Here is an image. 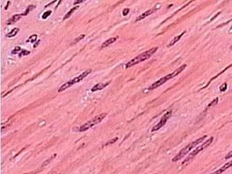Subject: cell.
<instances>
[{"mask_svg": "<svg viewBox=\"0 0 232 174\" xmlns=\"http://www.w3.org/2000/svg\"><path fill=\"white\" fill-rule=\"evenodd\" d=\"M231 157H232V151L230 152H228V154L225 157V159H229V158H231Z\"/></svg>", "mask_w": 232, "mask_h": 174, "instance_id": "d4e9b609", "label": "cell"}, {"mask_svg": "<svg viewBox=\"0 0 232 174\" xmlns=\"http://www.w3.org/2000/svg\"><path fill=\"white\" fill-rule=\"evenodd\" d=\"M34 7H35V6H28V8L26 10V12H25L24 15H27V13H28V12H30L32 9H34Z\"/></svg>", "mask_w": 232, "mask_h": 174, "instance_id": "ffe728a7", "label": "cell"}, {"mask_svg": "<svg viewBox=\"0 0 232 174\" xmlns=\"http://www.w3.org/2000/svg\"><path fill=\"white\" fill-rule=\"evenodd\" d=\"M230 48H231V49H232V45H231V46H230Z\"/></svg>", "mask_w": 232, "mask_h": 174, "instance_id": "83f0119b", "label": "cell"}, {"mask_svg": "<svg viewBox=\"0 0 232 174\" xmlns=\"http://www.w3.org/2000/svg\"><path fill=\"white\" fill-rule=\"evenodd\" d=\"M171 78H172V77H171V74H170L169 75H166V76H164V77L161 78L160 80H158V81H157V82H155V83H152V84L150 85V86L148 88V90L156 89V88H158V87H160L161 85H162V84H163L164 83H166V82H167L168 80H170V79H171Z\"/></svg>", "mask_w": 232, "mask_h": 174, "instance_id": "52a82bcc", "label": "cell"}, {"mask_svg": "<svg viewBox=\"0 0 232 174\" xmlns=\"http://www.w3.org/2000/svg\"><path fill=\"white\" fill-rule=\"evenodd\" d=\"M22 15H22V14H17V15H13V17H12L11 18H10L9 20H8L7 25H11V24H13V23L17 22V21H18L19 19H20L21 17H22Z\"/></svg>", "mask_w": 232, "mask_h": 174, "instance_id": "8fae6325", "label": "cell"}, {"mask_svg": "<svg viewBox=\"0 0 232 174\" xmlns=\"http://www.w3.org/2000/svg\"><path fill=\"white\" fill-rule=\"evenodd\" d=\"M184 34H185V32H183V33H181L180 35H177V36H175L174 38H173L172 40L170 42V44H169V45H168V46H171V45H173L174 44H176V43L178 42V41L180 40V38H181V36L184 35Z\"/></svg>", "mask_w": 232, "mask_h": 174, "instance_id": "5bb4252c", "label": "cell"}, {"mask_svg": "<svg viewBox=\"0 0 232 174\" xmlns=\"http://www.w3.org/2000/svg\"><path fill=\"white\" fill-rule=\"evenodd\" d=\"M171 112H168L167 113H165V114L162 117V119H161L160 122H159L156 125L154 126V127H152V129H151L152 132H155V131H158L159 129H161V128H162V126H163L164 124L167 122V120L170 118V117H171Z\"/></svg>", "mask_w": 232, "mask_h": 174, "instance_id": "8992f818", "label": "cell"}, {"mask_svg": "<svg viewBox=\"0 0 232 174\" xmlns=\"http://www.w3.org/2000/svg\"><path fill=\"white\" fill-rule=\"evenodd\" d=\"M129 11H130V9H129V8H125V9L123 11V15H127V14L129 13Z\"/></svg>", "mask_w": 232, "mask_h": 174, "instance_id": "603a6c76", "label": "cell"}, {"mask_svg": "<svg viewBox=\"0 0 232 174\" xmlns=\"http://www.w3.org/2000/svg\"><path fill=\"white\" fill-rule=\"evenodd\" d=\"M157 49H158L157 47H153V48L150 49V50L145 51V52H143L142 54H139V56H136V57L132 58V59L131 60L130 62H128V63L126 64L125 67H126V68H129V67L133 66V65H137V64L141 63V62L145 61V60L149 59V58H150V56H151L152 54H154V53L156 52Z\"/></svg>", "mask_w": 232, "mask_h": 174, "instance_id": "6da1fadb", "label": "cell"}, {"mask_svg": "<svg viewBox=\"0 0 232 174\" xmlns=\"http://www.w3.org/2000/svg\"><path fill=\"white\" fill-rule=\"evenodd\" d=\"M230 167H232V161H228V163H226L225 165H223V166L221 167L219 170H218L217 171L213 172V173H211V174H220V173H222L223 171H225L226 170H228V168H230Z\"/></svg>", "mask_w": 232, "mask_h": 174, "instance_id": "ba28073f", "label": "cell"}, {"mask_svg": "<svg viewBox=\"0 0 232 174\" xmlns=\"http://www.w3.org/2000/svg\"><path fill=\"white\" fill-rule=\"evenodd\" d=\"M116 39H117V37H111V38L108 39L107 41H105V42H104L103 44H102V45H101V49H102V48H104V47L108 46V45H109L113 44V42H115V41H116Z\"/></svg>", "mask_w": 232, "mask_h": 174, "instance_id": "4fadbf2b", "label": "cell"}, {"mask_svg": "<svg viewBox=\"0 0 232 174\" xmlns=\"http://www.w3.org/2000/svg\"><path fill=\"white\" fill-rule=\"evenodd\" d=\"M84 36H85V35H81L80 36H79V37H77V38H75L74 41H73V42H72V45H74V44H76V43H77V42H79V41H80V40H82V39H84Z\"/></svg>", "mask_w": 232, "mask_h": 174, "instance_id": "e0dca14e", "label": "cell"}, {"mask_svg": "<svg viewBox=\"0 0 232 174\" xmlns=\"http://www.w3.org/2000/svg\"><path fill=\"white\" fill-rule=\"evenodd\" d=\"M218 101H219V99H218V98H216L215 100H214L213 102H211V104H209V106H208V107H211V106H213L214 104H217V102H218Z\"/></svg>", "mask_w": 232, "mask_h": 174, "instance_id": "44dd1931", "label": "cell"}, {"mask_svg": "<svg viewBox=\"0 0 232 174\" xmlns=\"http://www.w3.org/2000/svg\"><path fill=\"white\" fill-rule=\"evenodd\" d=\"M106 116V113H101V114L97 115V116H94V118H93L92 120L88 121L87 122H85L84 124H83L80 128H79V132H84V131H87L88 129H90L93 126L96 125V124L100 123Z\"/></svg>", "mask_w": 232, "mask_h": 174, "instance_id": "3957f363", "label": "cell"}, {"mask_svg": "<svg viewBox=\"0 0 232 174\" xmlns=\"http://www.w3.org/2000/svg\"><path fill=\"white\" fill-rule=\"evenodd\" d=\"M212 141H213V138L211 137V138H210V139H209V140H207V141H205V143H203V144H201V145H199V146H198V147H197V149H195V150L193 151V152H191L190 154H189V157H188L187 159H186L185 161H184L183 164H185V163H187L188 161H190V160L192 159V158L194 157V156H195V155H197V154L199 153V152H201V151H203L205 148H207V147H208L209 145H210V143H211Z\"/></svg>", "mask_w": 232, "mask_h": 174, "instance_id": "5b68a950", "label": "cell"}, {"mask_svg": "<svg viewBox=\"0 0 232 174\" xmlns=\"http://www.w3.org/2000/svg\"><path fill=\"white\" fill-rule=\"evenodd\" d=\"M50 14H51V11H47L46 13H45V15H43V18H44V19H45L47 17H48L49 15H50Z\"/></svg>", "mask_w": 232, "mask_h": 174, "instance_id": "cb8c5ba5", "label": "cell"}, {"mask_svg": "<svg viewBox=\"0 0 232 174\" xmlns=\"http://www.w3.org/2000/svg\"><path fill=\"white\" fill-rule=\"evenodd\" d=\"M206 138H207V136H206V135H204V136H203V137L199 138V139H198V140H196V141H193V143H189V144L188 145V146H186L185 148L183 149V150L180 151V152H179L178 154H177V156H175V157L173 158V159H172V161H179V160H180L182 157H184V156H185L186 154H187L188 152H189V151L191 150V149L194 148V147H195V146H197V145H198V144H199V143H202V141H204V140L206 139Z\"/></svg>", "mask_w": 232, "mask_h": 174, "instance_id": "7a4b0ae2", "label": "cell"}, {"mask_svg": "<svg viewBox=\"0 0 232 174\" xmlns=\"http://www.w3.org/2000/svg\"><path fill=\"white\" fill-rule=\"evenodd\" d=\"M19 32V28H15V29L12 30L10 33L7 34V37H13L15 36V35H17V34Z\"/></svg>", "mask_w": 232, "mask_h": 174, "instance_id": "2e32d148", "label": "cell"}, {"mask_svg": "<svg viewBox=\"0 0 232 174\" xmlns=\"http://www.w3.org/2000/svg\"><path fill=\"white\" fill-rule=\"evenodd\" d=\"M154 11H155V9H150V10H148V11L144 12V13H142L141 15H139V17L136 18V21H140V20H141V19L145 18V17H149V15H151V14L153 13Z\"/></svg>", "mask_w": 232, "mask_h": 174, "instance_id": "30bf717a", "label": "cell"}, {"mask_svg": "<svg viewBox=\"0 0 232 174\" xmlns=\"http://www.w3.org/2000/svg\"><path fill=\"white\" fill-rule=\"evenodd\" d=\"M77 7H78V6H74V8H72V9L70 10V11L68 12V13L66 14V15H65V17H63V20H65V19H67V18H69V17H71V15H72V14L74 13V11H75L76 9H77Z\"/></svg>", "mask_w": 232, "mask_h": 174, "instance_id": "9a60e30c", "label": "cell"}, {"mask_svg": "<svg viewBox=\"0 0 232 174\" xmlns=\"http://www.w3.org/2000/svg\"><path fill=\"white\" fill-rule=\"evenodd\" d=\"M109 83H110V82H107V83H98V84L94 85V86L92 88V92H96V91H99V90L103 89L104 87L107 86Z\"/></svg>", "mask_w": 232, "mask_h": 174, "instance_id": "9c48e42d", "label": "cell"}, {"mask_svg": "<svg viewBox=\"0 0 232 174\" xmlns=\"http://www.w3.org/2000/svg\"><path fill=\"white\" fill-rule=\"evenodd\" d=\"M36 37H37V35H31V37H30V38H28L27 40H26V42H34V41H35V39H36Z\"/></svg>", "mask_w": 232, "mask_h": 174, "instance_id": "ac0fdd59", "label": "cell"}, {"mask_svg": "<svg viewBox=\"0 0 232 174\" xmlns=\"http://www.w3.org/2000/svg\"><path fill=\"white\" fill-rule=\"evenodd\" d=\"M91 72H92V70H91V69H88V70L84 71V73H82V74H81L80 75L76 76V77H74V79L70 80V81H68V82H67V83H65V84H63V85H62V86L60 87L59 89H58V92H63V90L67 89V88H69V87H71V86H72V85L75 84L76 83H78V82L82 81V80L84 79V78L85 77V76H87L88 74H89Z\"/></svg>", "mask_w": 232, "mask_h": 174, "instance_id": "277c9868", "label": "cell"}, {"mask_svg": "<svg viewBox=\"0 0 232 174\" xmlns=\"http://www.w3.org/2000/svg\"><path fill=\"white\" fill-rule=\"evenodd\" d=\"M29 54V52H28V51L22 50V52L20 53V54H19V56H26V54Z\"/></svg>", "mask_w": 232, "mask_h": 174, "instance_id": "7402d4cb", "label": "cell"}, {"mask_svg": "<svg viewBox=\"0 0 232 174\" xmlns=\"http://www.w3.org/2000/svg\"><path fill=\"white\" fill-rule=\"evenodd\" d=\"M186 66H187V65H181V66H180V67H179V68L177 69V70H175L174 72L171 73V77L173 78V77H175V76H176V75H178V74H180V73H181L182 71H183L184 69L186 68Z\"/></svg>", "mask_w": 232, "mask_h": 174, "instance_id": "7c38bea8", "label": "cell"}, {"mask_svg": "<svg viewBox=\"0 0 232 174\" xmlns=\"http://www.w3.org/2000/svg\"><path fill=\"white\" fill-rule=\"evenodd\" d=\"M83 1H76V2H74V4H79V3H82Z\"/></svg>", "mask_w": 232, "mask_h": 174, "instance_id": "4316f807", "label": "cell"}, {"mask_svg": "<svg viewBox=\"0 0 232 174\" xmlns=\"http://www.w3.org/2000/svg\"><path fill=\"white\" fill-rule=\"evenodd\" d=\"M18 50H21V49H20V47H18V46H17L15 49H14V50H13V52H12V53H13V54H17V53L18 52Z\"/></svg>", "mask_w": 232, "mask_h": 174, "instance_id": "484cf974", "label": "cell"}, {"mask_svg": "<svg viewBox=\"0 0 232 174\" xmlns=\"http://www.w3.org/2000/svg\"><path fill=\"white\" fill-rule=\"evenodd\" d=\"M117 140H118V138H113V139H111V141H108V143H106V144H105V145H106V146H107V145H111V144H113V143H115V141H117Z\"/></svg>", "mask_w": 232, "mask_h": 174, "instance_id": "d6986e66", "label": "cell"}]
</instances>
